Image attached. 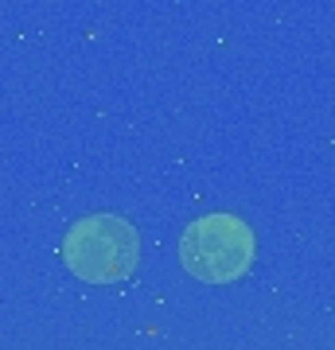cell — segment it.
Returning a JSON list of instances; mask_svg holds the SVG:
<instances>
[{
	"instance_id": "1",
	"label": "cell",
	"mask_w": 335,
	"mask_h": 350,
	"mask_svg": "<svg viewBox=\"0 0 335 350\" xmlns=\"http://www.w3.org/2000/svg\"><path fill=\"white\" fill-rule=\"evenodd\" d=\"M140 238L117 214H90L75 222L62 238V261L78 280L90 284H117L137 269Z\"/></svg>"
},
{
	"instance_id": "2",
	"label": "cell",
	"mask_w": 335,
	"mask_h": 350,
	"mask_svg": "<svg viewBox=\"0 0 335 350\" xmlns=\"http://www.w3.org/2000/svg\"><path fill=\"white\" fill-rule=\"evenodd\" d=\"M179 257L195 280L226 284V280H238L253 261V234L234 214H207L187 226Z\"/></svg>"
}]
</instances>
